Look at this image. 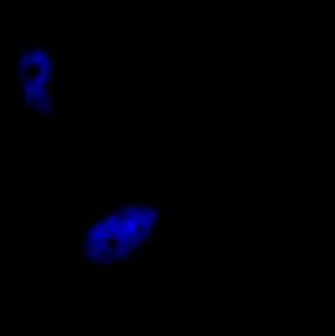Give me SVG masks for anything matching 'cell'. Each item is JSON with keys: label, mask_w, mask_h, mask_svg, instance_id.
Masks as SVG:
<instances>
[{"label": "cell", "mask_w": 335, "mask_h": 336, "mask_svg": "<svg viewBox=\"0 0 335 336\" xmlns=\"http://www.w3.org/2000/svg\"><path fill=\"white\" fill-rule=\"evenodd\" d=\"M147 239H148L149 243L153 245V243H155V239H156V236H148V237H147Z\"/></svg>", "instance_id": "obj_21"}, {"label": "cell", "mask_w": 335, "mask_h": 336, "mask_svg": "<svg viewBox=\"0 0 335 336\" xmlns=\"http://www.w3.org/2000/svg\"><path fill=\"white\" fill-rule=\"evenodd\" d=\"M119 251H120V253H122L124 256H127V255H131V251H132V250H131L130 245H124V246H123V247H122Z\"/></svg>", "instance_id": "obj_8"}, {"label": "cell", "mask_w": 335, "mask_h": 336, "mask_svg": "<svg viewBox=\"0 0 335 336\" xmlns=\"http://www.w3.org/2000/svg\"><path fill=\"white\" fill-rule=\"evenodd\" d=\"M89 258H90L93 262H97V260H100V251H98V250H93L92 253L89 254Z\"/></svg>", "instance_id": "obj_9"}, {"label": "cell", "mask_w": 335, "mask_h": 336, "mask_svg": "<svg viewBox=\"0 0 335 336\" xmlns=\"http://www.w3.org/2000/svg\"><path fill=\"white\" fill-rule=\"evenodd\" d=\"M52 61H54V54L50 52V54H49V63H51V64H52Z\"/></svg>", "instance_id": "obj_26"}, {"label": "cell", "mask_w": 335, "mask_h": 336, "mask_svg": "<svg viewBox=\"0 0 335 336\" xmlns=\"http://www.w3.org/2000/svg\"><path fill=\"white\" fill-rule=\"evenodd\" d=\"M46 66H47V61L41 59L39 56H32V68L35 69V71H45L46 69Z\"/></svg>", "instance_id": "obj_1"}, {"label": "cell", "mask_w": 335, "mask_h": 336, "mask_svg": "<svg viewBox=\"0 0 335 336\" xmlns=\"http://www.w3.org/2000/svg\"><path fill=\"white\" fill-rule=\"evenodd\" d=\"M82 237L85 238V239L89 238V228H85V229L82 230Z\"/></svg>", "instance_id": "obj_17"}, {"label": "cell", "mask_w": 335, "mask_h": 336, "mask_svg": "<svg viewBox=\"0 0 335 336\" xmlns=\"http://www.w3.org/2000/svg\"><path fill=\"white\" fill-rule=\"evenodd\" d=\"M46 89H49V92H50V93L52 94V93H54V89H55V85H54V82H51V81H50V82L47 84V87H46Z\"/></svg>", "instance_id": "obj_14"}, {"label": "cell", "mask_w": 335, "mask_h": 336, "mask_svg": "<svg viewBox=\"0 0 335 336\" xmlns=\"http://www.w3.org/2000/svg\"><path fill=\"white\" fill-rule=\"evenodd\" d=\"M151 217H152V218H158V217H160V212L157 211V209H153V212H152Z\"/></svg>", "instance_id": "obj_18"}, {"label": "cell", "mask_w": 335, "mask_h": 336, "mask_svg": "<svg viewBox=\"0 0 335 336\" xmlns=\"http://www.w3.org/2000/svg\"><path fill=\"white\" fill-rule=\"evenodd\" d=\"M103 212H105V213H111V212H113L111 205H110V204H105V205H103Z\"/></svg>", "instance_id": "obj_12"}, {"label": "cell", "mask_w": 335, "mask_h": 336, "mask_svg": "<svg viewBox=\"0 0 335 336\" xmlns=\"http://www.w3.org/2000/svg\"><path fill=\"white\" fill-rule=\"evenodd\" d=\"M94 217H96L97 220H101V221H105V220H106V216H105V215H102V213H100V212H96Z\"/></svg>", "instance_id": "obj_13"}, {"label": "cell", "mask_w": 335, "mask_h": 336, "mask_svg": "<svg viewBox=\"0 0 335 336\" xmlns=\"http://www.w3.org/2000/svg\"><path fill=\"white\" fill-rule=\"evenodd\" d=\"M96 230L97 232L101 234L102 232H105V230H106V228H108V225H106V221H97L96 222Z\"/></svg>", "instance_id": "obj_6"}, {"label": "cell", "mask_w": 335, "mask_h": 336, "mask_svg": "<svg viewBox=\"0 0 335 336\" xmlns=\"http://www.w3.org/2000/svg\"><path fill=\"white\" fill-rule=\"evenodd\" d=\"M106 225H108V229H113V228H115L118 224H119V216H117V215H114V213H110L108 217H106Z\"/></svg>", "instance_id": "obj_4"}, {"label": "cell", "mask_w": 335, "mask_h": 336, "mask_svg": "<svg viewBox=\"0 0 335 336\" xmlns=\"http://www.w3.org/2000/svg\"><path fill=\"white\" fill-rule=\"evenodd\" d=\"M21 82L24 87H32V75H22Z\"/></svg>", "instance_id": "obj_7"}, {"label": "cell", "mask_w": 335, "mask_h": 336, "mask_svg": "<svg viewBox=\"0 0 335 336\" xmlns=\"http://www.w3.org/2000/svg\"><path fill=\"white\" fill-rule=\"evenodd\" d=\"M136 253H138L139 255H141V254H145V253H147V247H145V246H143V245L140 243V245H139V247H138V251H136Z\"/></svg>", "instance_id": "obj_11"}, {"label": "cell", "mask_w": 335, "mask_h": 336, "mask_svg": "<svg viewBox=\"0 0 335 336\" xmlns=\"http://www.w3.org/2000/svg\"><path fill=\"white\" fill-rule=\"evenodd\" d=\"M111 213H114V215H117V216H122V215L124 213V209H123L122 207H117V208L113 209Z\"/></svg>", "instance_id": "obj_10"}, {"label": "cell", "mask_w": 335, "mask_h": 336, "mask_svg": "<svg viewBox=\"0 0 335 336\" xmlns=\"http://www.w3.org/2000/svg\"><path fill=\"white\" fill-rule=\"evenodd\" d=\"M115 256H117V259H120V260H122V259L124 258V255H123V254L120 253V251H117V254H115Z\"/></svg>", "instance_id": "obj_24"}, {"label": "cell", "mask_w": 335, "mask_h": 336, "mask_svg": "<svg viewBox=\"0 0 335 336\" xmlns=\"http://www.w3.org/2000/svg\"><path fill=\"white\" fill-rule=\"evenodd\" d=\"M139 256H140V255H139L138 253H134V254H132V260L138 263V262H139Z\"/></svg>", "instance_id": "obj_23"}, {"label": "cell", "mask_w": 335, "mask_h": 336, "mask_svg": "<svg viewBox=\"0 0 335 336\" xmlns=\"http://www.w3.org/2000/svg\"><path fill=\"white\" fill-rule=\"evenodd\" d=\"M123 246H124V243H123V242H120V241H115V247H117V248H119V250H120Z\"/></svg>", "instance_id": "obj_22"}, {"label": "cell", "mask_w": 335, "mask_h": 336, "mask_svg": "<svg viewBox=\"0 0 335 336\" xmlns=\"http://www.w3.org/2000/svg\"><path fill=\"white\" fill-rule=\"evenodd\" d=\"M130 237H131V239L140 242L141 239L147 238V233L144 232V229H141V228H136V229L130 230Z\"/></svg>", "instance_id": "obj_2"}, {"label": "cell", "mask_w": 335, "mask_h": 336, "mask_svg": "<svg viewBox=\"0 0 335 336\" xmlns=\"http://www.w3.org/2000/svg\"><path fill=\"white\" fill-rule=\"evenodd\" d=\"M82 256H84V259H89V254H88V253H85V251H84V253H82Z\"/></svg>", "instance_id": "obj_27"}, {"label": "cell", "mask_w": 335, "mask_h": 336, "mask_svg": "<svg viewBox=\"0 0 335 336\" xmlns=\"http://www.w3.org/2000/svg\"><path fill=\"white\" fill-rule=\"evenodd\" d=\"M20 118H21V119L26 118V113H25V110H24V106H22V105L20 106Z\"/></svg>", "instance_id": "obj_15"}, {"label": "cell", "mask_w": 335, "mask_h": 336, "mask_svg": "<svg viewBox=\"0 0 335 336\" xmlns=\"http://www.w3.org/2000/svg\"><path fill=\"white\" fill-rule=\"evenodd\" d=\"M139 245H140V242H138V241L130 242V247H131V250H135V248H138V247H139Z\"/></svg>", "instance_id": "obj_16"}, {"label": "cell", "mask_w": 335, "mask_h": 336, "mask_svg": "<svg viewBox=\"0 0 335 336\" xmlns=\"http://www.w3.org/2000/svg\"><path fill=\"white\" fill-rule=\"evenodd\" d=\"M85 222H87V226L89 228L90 225H92V222H93V217L92 216H89V217H87V220H85Z\"/></svg>", "instance_id": "obj_20"}, {"label": "cell", "mask_w": 335, "mask_h": 336, "mask_svg": "<svg viewBox=\"0 0 335 336\" xmlns=\"http://www.w3.org/2000/svg\"><path fill=\"white\" fill-rule=\"evenodd\" d=\"M152 205H153V204H145V205L141 207V211H140V212L144 215V217H145V216H149V217H151V215H152V212H153Z\"/></svg>", "instance_id": "obj_5"}, {"label": "cell", "mask_w": 335, "mask_h": 336, "mask_svg": "<svg viewBox=\"0 0 335 336\" xmlns=\"http://www.w3.org/2000/svg\"><path fill=\"white\" fill-rule=\"evenodd\" d=\"M38 77V81H39V87L43 88V87H47V84L50 82V75L46 72V71H42L37 75Z\"/></svg>", "instance_id": "obj_3"}, {"label": "cell", "mask_w": 335, "mask_h": 336, "mask_svg": "<svg viewBox=\"0 0 335 336\" xmlns=\"http://www.w3.org/2000/svg\"><path fill=\"white\" fill-rule=\"evenodd\" d=\"M161 220H160V217L158 218H152V225L153 226H157V225H161V222H160Z\"/></svg>", "instance_id": "obj_19"}, {"label": "cell", "mask_w": 335, "mask_h": 336, "mask_svg": "<svg viewBox=\"0 0 335 336\" xmlns=\"http://www.w3.org/2000/svg\"><path fill=\"white\" fill-rule=\"evenodd\" d=\"M33 105H35V102H34L33 99H30V101L25 102V106H33Z\"/></svg>", "instance_id": "obj_25"}]
</instances>
